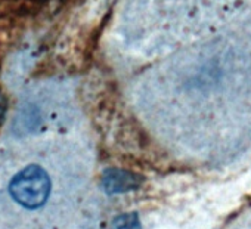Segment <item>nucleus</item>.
Returning <instances> with one entry per match:
<instances>
[{
	"label": "nucleus",
	"mask_w": 251,
	"mask_h": 229,
	"mask_svg": "<svg viewBox=\"0 0 251 229\" xmlns=\"http://www.w3.org/2000/svg\"><path fill=\"white\" fill-rule=\"evenodd\" d=\"M12 198L23 207L34 210L46 204L50 194V179L46 170L30 164L20 170L9 183Z\"/></svg>",
	"instance_id": "f257e3e1"
},
{
	"label": "nucleus",
	"mask_w": 251,
	"mask_h": 229,
	"mask_svg": "<svg viewBox=\"0 0 251 229\" xmlns=\"http://www.w3.org/2000/svg\"><path fill=\"white\" fill-rule=\"evenodd\" d=\"M142 185V178L130 170L108 169L102 175V188L108 194H123L135 191Z\"/></svg>",
	"instance_id": "f03ea898"
},
{
	"label": "nucleus",
	"mask_w": 251,
	"mask_h": 229,
	"mask_svg": "<svg viewBox=\"0 0 251 229\" xmlns=\"http://www.w3.org/2000/svg\"><path fill=\"white\" fill-rule=\"evenodd\" d=\"M109 229H142V226L136 213H124L111 222Z\"/></svg>",
	"instance_id": "7ed1b4c3"
}]
</instances>
